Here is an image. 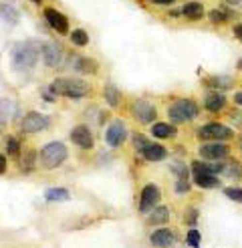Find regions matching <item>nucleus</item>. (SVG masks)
<instances>
[{
    "instance_id": "obj_22",
    "label": "nucleus",
    "mask_w": 242,
    "mask_h": 248,
    "mask_svg": "<svg viewBox=\"0 0 242 248\" xmlns=\"http://www.w3.org/2000/svg\"><path fill=\"white\" fill-rule=\"evenodd\" d=\"M16 164H18L20 171H24V173L34 171L39 168V152H36L34 147H22V155Z\"/></svg>"
},
{
    "instance_id": "obj_38",
    "label": "nucleus",
    "mask_w": 242,
    "mask_h": 248,
    "mask_svg": "<svg viewBox=\"0 0 242 248\" xmlns=\"http://www.w3.org/2000/svg\"><path fill=\"white\" fill-rule=\"evenodd\" d=\"M190 190H192L190 180H176V186H174L176 196H186V194H190Z\"/></svg>"
},
{
    "instance_id": "obj_10",
    "label": "nucleus",
    "mask_w": 242,
    "mask_h": 248,
    "mask_svg": "<svg viewBox=\"0 0 242 248\" xmlns=\"http://www.w3.org/2000/svg\"><path fill=\"white\" fill-rule=\"evenodd\" d=\"M150 248H176L178 244V232L172 226H157L151 228L148 234Z\"/></svg>"
},
{
    "instance_id": "obj_47",
    "label": "nucleus",
    "mask_w": 242,
    "mask_h": 248,
    "mask_svg": "<svg viewBox=\"0 0 242 248\" xmlns=\"http://www.w3.org/2000/svg\"><path fill=\"white\" fill-rule=\"evenodd\" d=\"M32 4H43V0H30Z\"/></svg>"
},
{
    "instance_id": "obj_42",
    "label": "nucleus",
    "mask_w": 242,
    "mask_h": 248,
    "mask_svg": "<svg viewBox=\"0 0 242 248\" xmlns=\"http://www.w3.org/2000/svg\"><path fill=\"white\" fill-rule=\"evenodd\" d=\"M232 34L236 36V39L242 43V22H238V24H234L232 27Z\"/></svg>"
},
{
    "instance_id": "obj_30",
    "label": "nucleus",
    "mask_w": 242,
    "mask_h": 248,
    "mask_svg": "<svg viewBox=\"0 0 242 248\" xmlns=\"http://www.w3.org/2000/svg\"><path fill=\"white\" fill-rule=\"evenodd\" d=\"M69 39H71V43L75 45V46H87L89 45V32L85 31V29H73L71 32H69Z\"/></svg>"
},
{
    "instance_id": "obj_16",
    "label": "nucleus",
    "mask_w": 242,
    "mask_h": 248,
    "mask_svg": "<svg viewBox=\"0 0 242 248\" xmlns=\"http://www.w3.org/2000/svg\"><path fill=\"white\" fill-rule=\"evenodd\" d=\"M192 182H194V186H198L200 190H216V188H220L222 186L220 178H218L216 173L204 171L200 168H192Z\"/></svg>"
},
{
    "instance_id": "obj_31",
    "label": "nucleus",
    "mask_w": 242,
    "mask_h": 248,
    "mask_svg": "<svg viewBox=\"0 0 242 248\" xmlns=\"http://www.w3.org/2000/svg\"><path fill=\"white\" fill-rule=\"evenodd\" d=\"M198 220H200V210L196 206H188L184 210V224L188 228H196L198 226Z\"/></svg>"
},
{
    "instance_id": "obj_46",
    "label": "nucleus",
    "mask_w": 242,
    "mask_h": 248,
    "mask_svg": "<svg viewBox=\"0 0 242 248\" xmlns=\"http://www.w3.org/2000/svg\"><path fill=\"white\" fill-rule=\"evenodd\" d=\"M236 69H238V71H242V59L238 61V65H236Z\"/></svg>"
},
{
    "instance_id": "obj_12",
    "label": "nucleus",
    "mask_w": 242,
    "mask_h": 248,
    "mask_svg": "<svg viewBox=\"0 0 242 248\" xmlns=\"http://www.w3.org/2000/svg\"><path fill=\"white\" fill-rule=\"evenodd\" d=\"M69 140L73 145H77L81 152H91L95 147V135L89 123H77L75 127L69 131Z\"/></svg>"
},
{
    "instance_id": "obj_5",
    "label": "nucleus",
    "mask_w": 242,
    "mask_h": 248,
    "mask_svg": "<svg viewBox=\"0 0 242 248\" xmlns=\"http://www.w3.org/2000/svg\"><path fill=\"white\" fill-rule=\"evenodd\" d=\"M234 138V129L220 121H208L196 127V140L200 141H230Z\"/></svg>"
},
{
    "instance_id": "obj_19",
    "label": "nucleus",
    "mask_w": 242,
    "mask_h": 248,
    "mask_svg": "<svg viewBox=\"0 0 242 248\" xmlns=\"http://www.w3.org/2000/svg\"><path fill=\"white\" fill-rule=\"evenodd\" d=\"M69 63H71V69L75 73H79V75H97V71H99V63L91 57L73 55Z\"/></svg>"
},
{
    "instance_id": "obj_45",
    "label": "nucleus",
    "mask_w": 242,
    "mask_h": 248,
    "mask_svg": "<svg viewBox=\"0 0 242 248\" xmlns=\"http://www.w3.org/2000/svg\"><path fill=\"white\" fill-rule=\"evenodd\" d=\"M238 150H240V154H242V135L238 138Z\"/></svg>"
},
{
    "instance_id": "obj_28",
    "label": "nucleus",
    "mask_w": 242,
    "mask_h": 248,
    "mask_svg": "<svg viewBox=\"0 0 242 248\" xmlns=\"http://www.w3.org/2000/svg\"><path fill=\"white\" fill-rule=\"evenodd\" d=\"M169 171L176 176V180H190L192 178V168L186 166L184 159H174V162H169Z\"/></svg>"
},
{
    "instance_id": "obj_41",
    "label": "nucleus",
    "mask_w": 242,
    "mask_h": 248,
    "mask_svg": "<svg viewBox=\"0 0 242 248\" xmlns=\"http://www.w3.org/2000/svg\"><path fill=\"white\" fill-rule=\"evenodd\" d=\"M150 4H153V6H172L176 0H148Z\"/></svg>"
},
{
    "instance_id": "obj_36",
    "label": "nucleus",
    "mask_w": 242,
    "mask_h": 248,
    "mask_svg": "<svg viewBox=\"0 0 242 248\" xmlns=\"http://www.w3.org/2000/svg\"><path fill=\"white\" fill-rule=\"evenodd\" d=\"M0 15H2V18H4L6 22H12V24L18 20V12L12 8V6H6V4L0 6Z\"/></svg>"
},
{
    "instance_id": "obj_8",
    "label": "nucleus",
    "mask_w": 242,
    "mask_h": 248,
    "mask_svg": "<svg viewBox=\"0 0 242 248\" xmlns=\"http://www.w3.org/2000/svg\"><path fill=\"white\" fill-rule=\"evenodd\" d=\"M162 202V188L153 182H148L139 190V200H137V212L141 216L150 214L155 206H160Z\"/></svg>"
},
{
    "instance_id": "obj_32",
    "label": "nucleus",
    "mask_w": 242,
    "mask_h": 248,
    "mask_svg": "<svg viewBox=\"0 0 242 248\" xmlns=\"http://www.w3.org/2000/svg\"><path fill=\"white\" fill-rule=\"evenodd\" d=\"M202 234H200V230L198 228H188V232H186V246H190V248H202Z\"/></svg>"
},
{
    "instance_id": "obj_24",
    "label": "nucleus",
    "mask_w": 242,
    "mask_h": 248,
    "mask_svg": "<svg viewBox=\"0 0 242 248\" xmlns=\"http://www.w3.org/2000/svg\"><path fill=\"white\" fill-rule=\"evenodd\" d=\"M202 83H204V87L216 89V91H226V89H232L234 87L232 77H228V75H212V77H206Z\"/></svg>"
},
{
    "instance_id": "obj_4",
    "label": "nucleus",
    "mask_w": 242,
    "mask_h": 248,
    "mask_svg": "<svg viewBox=\"0 0 242 248\" xmlns=\"http://www.w3.org/2000/svg\"><path fill=\"white\" fill-rule=\"evenodd\" d=\"M67 159H69V147L63 141H48L39 150V168L45 171L63 168Z\"/></svg>"
},
{
    "instance_id": "obj_29",
    "label": "nucleus",
    "mask_w": 242,
    "mask_h": 248,
    "mask_svg": "<svg viewBox=\"0 0 242 248\" xmlns=\"http://www.w3.org/2000/svg\"><path fill=\"white\" fill-rule=\"evenodd\" d=\"M71 198V192L67 188H48L45 192V200L46 202H65Z\"/></svg>"
},
{
    "instance_id": "obj_25",
    "label": "nucleus",
    "mask_w": 242,
    "mask_h": 248,
    "mask_svg": "<svg viewBox=\"0 0 242 248\" xmlns=\"http://www.w3.org/2000/svg\"><path fill=\"white\" fill-rule=\"evenodd\" d=\"M22 147H24V143H22L20 138H16V135H6V138H4V152H6V155L10 159H15V162H18V159H20Z\"/></svg>"
},
{
    "instance_id": "obj_37",
    "label": "nucleus",
    "mask_w": 242,
    "mask_h": 248,
    "mask_svg": "<svg viewBox=\"0 0 242 248\" xmlns=\"http://www.w3.org/2000/svg\"><path fill=\"white\" fill-rule=\"evenodd\" d=\"M41 95H43V99L46 103H57L59 101V95H57V91L53 89L51 85H45L43 89H41Z\"/></svg>"
},
{
    "instance_id": "obj_35",
    "label": "nucleus",
    "mask_w": 242,
    "mask_h": 248,
    "mask_svg": "<svg viewBox=\"0 0 242 248\" xmlns=\"http://www.w3.org/2000/svg\"><path fill=\"white\" fill-rule=\"evenodd\" d=\"M222 192H224V196L228 198V200H232L236 204H242V188L240 186H226Z\"/></svg>"
},
{
    "instance_id": "obj_9",
    "label": "nucleus",
    "mask_w": 242,
    "mask_h": 248,
    "mask_svg": "<svg viewBox=\"0 0 242 248\" xmlns=\"http://www.w3.org/2000/svg\"><path fill=\"white\" fill-rule=\"evenodd\" d=\"M105 143L111 147V150H119L121 145H125L127 138H129V127L123 119H111L109 125L105 127Z\"/></svg>"
},
{
    "instance_id": "obj_39",
    "label": "nucleus",
    "mask_w": 242,
    "mask_h": 248,
    "mask_svg": "<svg viewBox=\"0 0 242 248\" xmlns=\"http://www.w3.org/2000/svg\"><path fill=\"white\" fill-rule=\"evenodd\" d=\"M228 119H230V123L236 127V129H240L242 131V111L240 109H232L228 113Z\"/></svg>"
},
{
    "instance_id": "obj_20",
    "label": "nucleus",
    "mask_w": 242,
    "mask_h": 248,
    "mask_svg": "<svg viewBox=\"0 0 242 248\" xmlns=\"http://www.w3.org/2000/svg\"><path fill=\"white\" fill-rule=\"evenodd\" d=\"M150 133L155 140H174L178 135V125L172 121H155L150 125Z\"/></svg>"
},
{
    "instance_id": "obj_43",
    "label": "nucleus",
    "mask_w": 242,
    "mask_h": 248,
    "mask_svg": "<svg viewBox=\"0 0 242 248\" xmlns=\"http://www.w3.org/2000/svg\"><path fill=\"white\" fill-rule=\"evenodd\" d=\"M232 101H234V105L242 107V91H236V93H234V97H232Z\"/></svg>"
},
{
    "instance_id": "obj_34",
    "label": "nucleus",
    "mask_w": 242,
    "mask_h": 248,
    "mask_svg": "<svg viewBox=\"0 0 242 248\" xmlns=\"http://www.w3.org/2000/svg\"><path fill=\"white\" fill-rule=\"evenodd\" d=\"M230 16V12H226V10H222V8H214V10H210L208 12V18H210V22L212 24H222V22H226Z\"/></svg>"
},
{
    "instance_id": "obj_21",
    "label": "nucleus",
    "mask_w": 242,
    "mask_h": 248,
    "mask_svg": "<svg viewBox=\"0 0 242 248\" xmlns=\"http://www.w3.org/2000/svg\"><path fill=\"white\" fill-rule=\"evenodd\" d=\"M103 99H105V103L111 109H115V111H119L121 107H123V101H125L121 89L113 83H105L103 85Z\"/></svg>"
},
{
    "instance_id": "obj_2",
    "label": "nucleus",
    "mask_w": 242,
    "mask_h": 248,
    "mask_svg": "<svg viewBox=\"0 0 242 248\" xmlns=\"http://www.w3.org/2000/svg\"><path fill=\"white\" fill-rule=\"evenodd\" d=\"M51 87L59 97L71 99V101H81V99H87L95 93L93 83L85 81L83 77H55L51 81Z\"/></svg>"
},
{
    "instance_id": "obj_26",
    "label": "nucleus",
    "mask_w": 242,
    "mask_h": 248,
    "mask_svg": "<svg viewBox=\"0 0 242 248\" xmlns=\"http://www.w3.org/2000/svg\"><path fill=\"white\" fill-rule=\"evenodd\" d=\"M220 176L222 178H228V180H234V182L242 180V164L236 162V159H232V157H226L224 164H222Z\"/></svg>"
},
{
    "instance_id": "obj_18",
    "label": "nucleus",
    "mask_w": 242,
    "mask_h": 248,
    "mask_svg": "<svg viewBox=\"0 0 242 248\" xmlns=\"http://www.w3.org/2000/svg\"><path fill=\"white\" fill-rule=\"evenodd\" d=\"M137 157L143 159V162H150V164H160V162H164V159L169 157V152H167L166 145L155 143V141H150V143L137 154Z\"/></svg>"
},
{
    "instance_id": "obj_44",
    "label": "nucleus",
    "mask_w": 242,
    "mask_h": 248,
    "mask_svg": "<svg viewBox=\"0 0 242 248\" xmlns=\"http://www.w3.org/2000/svg\"><path fill=\"white\" fill-rule=\"evenodd\" d=\"M226 2H230V4H242V0H226Z\"/></svg>"
},
{
    "instance_id": "obj_1",
    "label": "nucleus",
    "mask_w": 242,
    "mask_h": 248,
    "mask_svg": "<svg viewBox=\"0 0 242 248\" xmlns=\"http://www.w3.org/2000/svg\"><path fill=\"white\" fill-rule=\"evenodd\" d=\"M12 69L18 73H30L34 71V67L39 65V59L43 57V43L29 39L24 43H18L12 48Z\"/></svg>"
},
{
    "instance_id": "obj_6",
    "label": "nucleus",
    "mask_w": 242,
    "mask_h": 248,
    "mask_svg": "<svg viewBox=\"0 0 242 248\" xmlns=\"http://www.w3.org/2000/svg\"><path fill=\"white\" fill-rule=\"evenodd\" d=\"M129 115L136 119L139 125H151V123L157 121V107L145 97H136L129 103Z\"/></svg>"
},
{
    "instance_id": "obj_15",
    "label": "nucleus",
    "mask_w": 242,
    "mask_h": 248,
    "mask_svg": "<svg viewBox=\"0 0 242 248\" xmlns=\"http://www.w3.org/2000/svg\"><path fill=\"white\" fill-rule=\"evenodd\" d=\"M228 105V97L224 95V91H216V89H208L202 99V107L208 111V113H220Z\"/></svg>"
},
{
    "instance_id": "obj_40",
    "label": "nucleus",
    "mask_w": 242,
    "mask_h": 248,
    "mask_svg": "<svg viewBox=\"0 0 242 248\" xmlns=\"http://www.w3.org/2000/svg\"><path fill=\"white\" fill-rule=\"evenodd\" d=\"M8 155L4 152H0V176H4V173L8 171Z\"/></svg>"
},
{
    "instance_id": "obj_11",
    "label": "nucleus",
    "mask_w": 242,
    "mask_h": 248,
    "mask_svg": "<svg viewBox=\"0 0 242 248\" xmlns=\"http://www.w3.org/2000/svg\"><path fill=\"white\" fill-rule=\"evenodd\" d=\"M198 155L206 162H220L230 157V145L228 141H202L198 145Z\"/></svg>"
},
{
    "instance_id": "obj_33",
    "label": "nucleus",
    "mask_w": 242,
    "mask_h": 248,
    "mask_svg": "<svg viewBox=\"0 0 242 248\" xmlns=\"http://www.w3.org/2000/svg\"><path fill=\"white\" fill-rule=\"evenodd\" d=\"M150 141L151 140L148 138V135H143V133H133L131 135V147H133V152H136V154H139Z\"/></svg>"
},
{
    "instance_id": "obj_27",
    "label": "nucleus",
    "mask_w": 242,
    "mask_h": 248,
    "mask_svg": "<svg viewBox=\"0 0 242 248\" xmlns=\"http://www.w3.org/2000/svg\"><path fill=\"white\" fill-rule=\"evenodd\" d=\"M15 113H16V103L10 97H0V127L6 125L15 117Z\"/></svg>"
},
{
    "instance_id": "obj_7",
    "label": "nucleus",
    "mask_w": 242,
    "mask_h": 248,
    "mask_svg": "<svg viewBox=\"0 0 242 248\" xmlns=\"http://www.w3.org/2000/svg\"><path fill=\"white\" fill-rule=\"evenodd\" d=\"M53 121L46 113H41V111H29L18 123V131L20 135H36L43 133L46 129H51Z\"/></svg>"
},
{
    "instance_id": "obj_23",
    "label": "nucleus",
    "mask_w": 242,
    "mask_h": 248,
    "mask_svg": "<svg viewBox=\"0 0 242 248\" xmlns=\"http://www.w3.org/2000/svg\"><path fill=\"white\" fill-rule=\"evenodd\" d=\"M182 16L186 20H202L206 16V10H204V4L198 2V0H190L182 6Z\"/></svg>"
},
{
    "instance_id": "obj_17",
    "label": "nucleus",
    "mask_w": 242,
    "mask_h": 248,
    "mask_svg": "<svg viewBox=\"0 0 242 248\" xmlns=\"http://www.w3.org/2000/svg\"><path fill=\"white\" fill-rule=\"evenodd\" d=\"M169 220H172V208L169 206H155L150 214H145L143 216V222H145V226L148 228H157V226H167L169 224Z\"/></svg>"
},
{
    "instance_id": "obj_3",
    "label": "nucleus",
    "mask_w": 242,
    "mask_h": 248,
    "mask_svg": "<svg viewBox=\"0 0 242 248\" xmlns=\"http://www.w3.org/2000/svg\"><path fill=\"white\" fill-rule=\"evenodd\" d=\"M167 119L176 123V125H184V123H192L198 119L202 113V107L196 99L192 97H174L166 107Z\"/></svg>"
},
{
    "instance_id": "obj_14",
    "label": "nucleus",
    "mask_w": 242,
    "mask_h": 248,
    "mask_svg": "<svg viewBox=\"0 0 242 248\" xmlns=\"http://www.w3.org/2000/svg\"><path fill=\"white\" fill-rule=\"evenodd\" d=\"M43 16H45L46 24H48V27H51L55 32H59V34H69V32H71V29H69V18H67L60 10L48 6V8L43 10Z\"/></svg>"
},
{
    "instance_id": "obj_13",
    "label": "nucleus",
    "mask_w": 242,
    "mask_h": 248,
    "mask_svg": "<svg viewBox=\"0 0 242 248\" xmlns=\"http://www.w3.org/2000/svg\"><path fill=\"white\" fill-rule=\"evenodd\" d=\"M43 63L48 69H60L65 67V53L63 46L57 43H43Z\"/></svg>"
}]
</instances>
